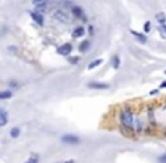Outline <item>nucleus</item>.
Returning <instances> with one entry per match:
<instances>
[{
  "label": "nucleus",
  "mask_w": 166,
  "mask_h": 163,
  "mask_svg": "<svg viewBox=\"0 0 166 163\" xmlns=\"http://www.w3.org/2000/svg\"><path fill=\"white\" fill-rule=\"evenodd\" d=\"M120 119H121V124L124 128H128V129H131L133 128V125H135V118H133V113L131 110L129 109H125L121 112V116H120Z\"/></svg>",
  "instance_id": "obj_1"
},
{
  "label": "nucleus",
  "mask_w": 166,
  "mask_h": 163,
  "mask_svg": "<svg viewBox=\"0 0 166 163\" xmlns=\"http://www.w3.org/2000/svg\"><path fill=\"white\" fill-rule=\"evenodd\" d=\"M61 141L63 142V143H67V144H70V145H76V144L79 143L80 139H79V137L76 136V135H70V134H68V135H63V136L61 137Z\"/></svg>",
  "instance_id": "obj_2"
},
{
  "label": "nucleus",
  "mask_w": 166,
  "mask_h": 163,
  "mask_svg": "<svg viewBox=\"0 0 166 163\" xmlns=\"http://www.w3.org/2000/svg\"><path fill=\"white\" fill-rule=\"evenodd\" d=\"M72 51V45L70 43H65V44H62L61 46H59L57 52H58L59 54H61V56H68V54H70V52Z\"/></svg>",
  "instance_id": "obj_3"
},
{
  "label": "nucleus",
  "mask_w": 166,
  "mask_h": 163,
  "mask_svg": "<svg viewBox=\"0 0 166 163\" xmlns=\"http://www.w3.org/2000/svg\"><path fill=\"white\" fill-rule=\"evenodd\" d=\"M88 87L94 89H110V85L102 83V82H90V83H88Z\"/></svg>",
  "instance_id": "obj_4"
},
{
  "label": "nucleus",
  "mask_w": 166,
  "mask_h": 163,
  "mask_svg": "<svg viewBox=\"0 0 166 163\" xmlns=\"http://www.w3.org/2000/svg\"><path fill=\"white\" fill-rule=\"evenodd\" d=\"M31 16H32L33 21L37 23L38 25H43L44 24V18L43 16H42V14H40L37 11H33V13H31Z\"/></svg>",
  "instance_id": "obj_5"
},
{
  "label": "nucleus",
  "mask_w": 166,
  "mask_h": 163,
  "mask_svg": "<svg viewBox=\"0 0 166 163\" xmlns=\"http://www.w3.org/2000/svg\"><path fill=\"white\" fill-rule=\"evenodd\" d=\"M8 122V114L4 109L0 108V127L6 126Z\"/></svg>",
  "instance_id": "obj_6"
},
{
  "label": "nucleus",
  "mask_w": 166,
  "mask_h": 163,
  "mask_svg": "<svg viewBox=\"0 0 166 163\" xmlns=\"http://www.w3.org/2000/svg\"><path fill=\"white\" fill-rule=\"evenodd\" d=\"M56 18L58 19V21H60V22H68L69 21V17H68V15L67 14H65L63 11H61V10H58L57 13H56Z\"/></svg>",
  "instance_id": "obj_7"
},
{
  "label": "nucleus",
  "mask_w": 166,
  "mask_h": 163,
  "mask_svg": "<svg viewBox=\"0 0 166 163\" xmlns=\"http://www.w3.org/2000/svg\"><path fill=\"white\" fill-rule=\"evenodd\" d=\"M131 34L135 35V37L137 39L140 43H146L147 42V36L145 34H142V33H138V32H135V31H131Z\"/></svg>",
  "instance_id": "obj_8"
},
{
  "label": "nucleus",
  "mask_w": 166,
  "mask_h": 163,
  "mask_svg": "<svg viewBox=\"0 0 166 163\" xmlns=\"http://www.w3.org/2000/svg\"><path fill=\"white\" fill-rule=\"evenodd\" d=\"M71 13L73 14L75 17H77V18H81V17H84V11H83V9L78 6H73L71 8Z\"/></svg>",
  "instance_id": "obj_9"
},
{
  "label": "nucleus",
  "mask_w": 166,
  "mask_h": 163,
  "mask_svg": "<svg viewBox=\"0 0 166 163\" xmlns=\"http://www.w3.org/2000/svg\"><path fill=\"white\" fill-rule=\"evenodd\" d=\"M84 34H85V29L81 27V26H78L72 31V36L73 37H81L84 36Z\"/></svg>",
  "instance_id": "obj_10"
},
{
  "label": "nucleus",
  "mask_w": 166,
  "mask_h": 163,
  "mask_svg": "<svg viewBox=\"0 0 166 163\" xmlns=\"http://www.w3.org/2000/svg\"><path fill=\"white\" fill-rule=\"evenodd\" d=\"M90 48V42L89 41H83L79 45V51L80 52H87Z\"/></svg>",
  "instance_id": "obj_11"
},
{
  "label": "nucleus",
  "mask_w": 166,
  "mask_h": 163,
  "mask_svg": "<svg viewBox=\"0 0 166 163\" xmlns=\"http://www.w3.org/2000/svg\"><path fill=\"white\" fill-rule=\"evenodd\" d=\"M13 97V93L10 91H1L0 92V100H7Z\"/></svg>",
  "instance_id": "obj_12"
},
{
  "label": "nucleus",
  "mask_w": 166,
  "mask_h": 163,
  "mask_svg": "<svg viewBox=\"0 0 166 163\" xmlns=\"http://www.w3.org/2000/svg\"><path fill=\"white\" fill-rule=\"evenodd\" d=\"M102 62H103V59H101V58H100V59L94 60V61H92V62L88 65V69H89V70H90V69H94V68L100 66Z\"/></svg>",
  "instance_id": "obj_13"
},
{
  "label": "nucleus",
  "mask_w": 166,
  "mask_h": 163,
  "mask_svg": "<svg viewBox=\"0 0 166 163\" xmlns=\"http://www.w3.org/2000/svg\"><path fill=\"white\" fill-rule=\"evenodd\" d=\"M156 19H157V22L160 23L162 25H164L166 23V15L164 13H158V14H156Z\"/></svg>",
  "instance_id": "obj_14"
},
{
  "label": "nucleus",
  "mask_w": 166,
  "mask_h": 163,
  "mask_svg": "<svg viewBox=\"0 0 166 163\" xmlns=\"http://www.w3.org/2000/svg\"><path fill=\"white\" fill-rule=\"evenodd\" d=\"M112 66L114 69H118L119 67H120V58L118 57V56H114L113 57V59H112Z\"/></svg>",
  "instance_id": "obj_15"
},
{
  "label": "nucleus",
  "mask_w": 166,
  "mask_h": 163,
  "mask_svg": "<svg viewBox=\"0 0 166 163\" xmlns=\"http://www.w3.org/2000/svg\"><path fill=\"white\" fill-rule=\"evenodd\" d=\"M25 163H38V155L37 154H32Z\"/></svg>",
  "instance_id": "obj_16"
},
{
  "label": "nucleus",
  "mask_w": 166,
  "mask_h": 163,
  "mask_svg": "<svg viewBox=\"0 0 166 163\" xmlns=\"http://www.w3.org/2000/svg\"><path fill=\"white\" fill-rule=\"evenodd\" d=\"M19 133H21L19 128L15 127V128H13V129L10 130V136H11L13 138H16V137H18V136H19Z\"/></svg>",
  "instance_id": "obj_17"
},
{
  "label": "nucleus",
  "mask_w": 166,
  "mask_h": 163,
  "mask_svg": "<svg viewBox=\"0 0 166 163\" xmlns=\"http://www.w3.org/2000/svg\"><path fill=\"white\" fill-rule=\"evenodd\" d=\"M33 4L35 5L36 8H37L38 10H42V9L44 10V8H45V6H46V2H45V1H40V2H33Z\"/></svg>",
  "instance_id": "obj_18"
},
{
  "label": "nucleus",
  "mask_w": 166,
  "mask_h": 163,
  "mask_svg": "<svg viewBox=\"0 0 166 163\" xmlns=\"http://www.w3.org/2000/svg\"><path fill=\"white\" fill-rule=\"evenodd\" d=\"M144 30H145V32H149L150 31V22L148 21V22H146L145 23V25H144Z\"/></svg>",
  "instance_id": "obj_19"
},
{
  "label": "nucleus",
  "mask_w": 166,
  "mask_h": 163,
  "mask_svg": "<svg viewBox=\"0 0 166 163\" xmlns=\"http://www.w3.org/2000/svg\"><path fill=\"white\" fill-rule=\"evenodd\" d=\"M159 31H160L162 35L165 37V35H166V25H165V24H164V25H162V26L159 27Z\"/></svg>",
  "instance_id": "obj_20"
},
{
  "label": "nucleus",
  "mask_w": 166,
  "mask_h": 163,
  "mask_svg": "<svg viewBox=\"0 0 166 163\" xmlns=\"http://www.w3.org/2000/svg\"><path fill=\"white\" fill-rule=\"evenodd\" d=\"M159 163H166V153L165 154H162V155L158 157Z\"/></svg>",
  "instance_id": "obj_21"
},
{
  "label": "nucleus",
  "mask_w": 166,
  "mask_h": 163,
  "mask_svg": "<svg viewBox=\"0 0 166 163\" xmlns=\"http://www.w3.org/2000/svg\"><path fill=\"white\" fill-rule=\"evenodd\" d=\"M160 89H166V81L160 84Z\"/></svg>",
  "instance_id": "obj_22"
},
{
  "label": "nucleus",
  "mask_w": 166,
  "mask_h": 163,
  "mask_svg": "<svg viewBox=\"0 0 166 163\" xmlns=\"http://www.w3.org/2000/svg\"><path fill=\"white\" fill-rule=\"evenodd\" d=\"M158 93V91L157 89H152V92H150V95H154V94H157Z\"/></svg>",
  "instance_id": "obj_23"
},
{
  "label": "nucleus",
  "mask_w": 166,
  "mask_h": 163,
  "mask_svg": "<svg viewBox=\"0 0 166 163\" xmlns=\"http://www.w3.org/2000/svg\"><path fill=\"white\" fill-rule=\"evenodd\" d=\"M164 109H166V104H165V105H164Z\"/></svg>",
  "instance_id": "obj_24"
},
{
  "label": "nucleus",
  "mask_w": 166,
  "mask_h": 163,
  "mask_svg": "<svg viewBox=\"0 0 166 163\" xmlns=\"http://www.w3.org/2000/svg\"><path fill=\"white\" fill-rule=\"evenodd\" d=\"M165 74H166V70H165Z\"/></svg>",
  "instance_id": "obj_25"
}]
</instances>
